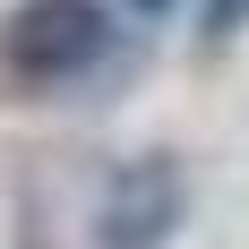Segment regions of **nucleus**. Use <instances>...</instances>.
Returning <instances> with one entry per match:
<instances>
[{"instance_id":"nucleus-3","label":"nucleus","mask_w":249,"mask_h":249,"mask_svg":"<svg viewBox=\"0 0 249 249\" xmlns=\"http://www.w3.org/2000/svg\"><path fill=\"white\" fill-rule=\"evenodd\" d=\"M249 26V0H206V35L224 43V35H241Z\"/></svg>"},{"instance_id":"nucleus-4","label":"nucleus","mask_w":249,"mask_h":249,"mask_svg":"<svg viewBox=\"0 0 249 249\" xmlns=\"http://www.w3.org/2000/svg\"><path fill=\"white\" fill-rule=\"evenodd\" d=\"M129 9H138V18H163V9H172V0H129Z\"/></svg>"},{"instance_id":"nucleus-2","label":"nucleus","mask_w":249,"mask_h":249,"mask_svg":"<svg viewBox=\"0 0 249 249\" xmlns=\"http://www.w3.org/2000/svg\"><path fill=\"white\" fill-rule=\"evenodd\" d=\"M189 215V172L180 155H138L103 180V206H95V249H163Z\"/></svg>"},{"instance_id":"nucleus-1","label":"nucleus","mask_w":249,"mask_h":249,"mask_svg":"<svg viewBox=\"0 0 249 249\" xmlns=\"http://www.w3.org/2000/svg\"><path fill=\"white\" fill-rule=\"evenodd\" d=\"M112 43L103 0H18L0 18V69L26 86H69L77 69H95Z\"/></svg>"}]
</instances>
